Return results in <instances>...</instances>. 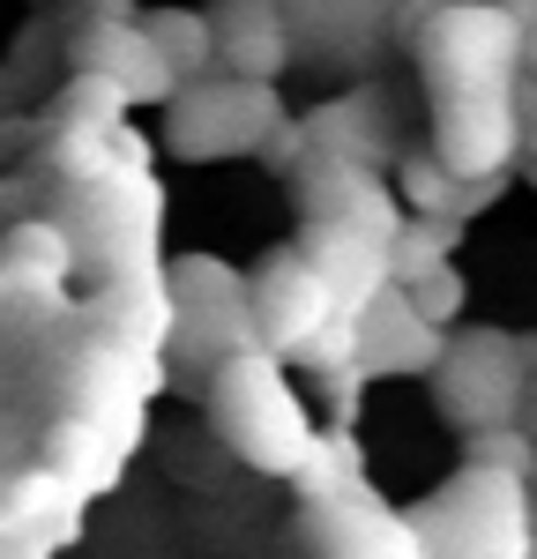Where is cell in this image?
<instances>
[{"label":"cell","mask_w":537,"mask_h":559,"mask_svg":"<svg viewBox=\"0 0 537 559\" xmlns=\"http://www.w3.org/2000/svg\"><path fill=\"white\" fill-rule=\"evenodd\" d=\"M478 8H492V15H508V23H523V31L537 23V0H478Z\"/></svg>","instance_id":"obj_23"},{"label":"cell","mask_w":537,"mask_h":559,"mask_svg":"<svg viewBox=\"0 0 537 559\" xmlns=\"http://www.w3.org/2000/svg\"><path fill=\"white\" fill-rule=\"evenodd\" d=\"M396 202H403V216H455V173H448L433 150H410Z\"/></svg>","instance_id":"obj_20"},{"label":"cell","mask_w":537,"mask_h":559,"mask_svg":"<svg viewBox=\"0 0 537 559\" xmlns=\"http://www.w3.org/2000/svg\"><path fill=\"white\" fill-rule=\"evenodd\" d=\"M441 329L433 321H418L410 299H403L396 284L381 292V299L358 313V381H396V373H426V366H441Z\"/></svg>","instance_id":"obj_9"},{"label":"cell","mask_w":537,"mask_h":559,"mask_svg":"<svg viewBox=\"0 0 537 559\" xmlns=\"http://www.w3.org/2000/svg\"><path fill=\"white\" fill-rule=\"evenodd\" d=\"M396 292L410 299V313H418V321H433V329H448V321L463 313V299H470V284L455 276V261L426 269V276H410V284H396Z\"/></svg>","instance_id":"obj_21"},{"label":"cell","mask_w":537,"mask_h":559,"mask_svg":"<svg viewBox=\"0 0 537 559\" xmlns=\"http://www.w3.org/2000/svg\"><path fill=\"white\" fill-rule=\"evenodd\" d=\"M75 508H83V492L68 485V477H52V471H31V477H15V492H8V530H45V537H68L75 530Z\"/></svg>","instance_id":"obj_17"},{"label":"cell","mask_w":537,"mask_h":559,"mask_svg":"<svg viewBox=\"0 0 537 559\" xmlns=\"http://www.w3.org/2000/svg\"><path fill=\"white\" fill-rule=\"evenodd\" d=\"M210 38H217V60L239 83H276L291 45H299L284 0H217L210 8Z\"/></svg>","instance_id":"obj_11"},{"label":"cell","mask_w":537,"mask_h":559,"mask_svg":"<svg viewBox=\"0 0 537 559\" xmlns=\"http://www.w3.org/2000/svg\"><path fill=\"white\" fill-rule=\"evenodd\" d=\"M307 515H313V530H321L329 559H418V537H410V522L389 515V508H373V492L307 500Z\"/></svg>","instance_id":"obj_13"},{"label":"cell","mask_w":537,"mask_h":559,"mask_svg":"<svg viewBox=\"0 0 537 559\" xmlns=\"http://www.w3.org/2000/svg\"><path fill=\"white\" fill-rule=\"evenodd\" d=\"M68 269H75V239L60 231V224H15L8 231V247H0V284H68Z\"/></svg>","instance_id":"obj_16"},{"label":"cell","mask_w":537,"mask_h":559,"mask_svg":"<svg viewBox=\"0 0 537 559\" xmlns=\"http://www.w3.org/2000/svg\"><path fill=\"white\" fill-rule=\"evenodd\" d=\"M210 418H217V440L231 455H247L254 471L268 477H299L321 455V432H313L307 403L284 381V358L268 350H231L217 358V381H210Z\"/></svg>","instance_id":"obj_1"},{"label":"cell","mask_w":537,"mask_h":559,"mask_svg":"<svg viewBox=\"0 0 537 559\" xmlns=\"http://www.w3.org/2000/svg\"><path fill=\"white\" fill-rule=\"evenodd\" d=\"M523 68H530V75H537V23H530V31H523Z\"/></svg>","instance_id":"obj_25"},{"label":"cell","mask_w":537,"mask_h":559,"mask_svg":"<svg viewBox=\"0 0 537 559\" xmlns=\"http://www.w3.org/2000/svg\"><path fill=\"white\" fill-rule=\"evenodd\" d=\"M307 269L329 284L336 321H358L366 306L389 292V247L366 239V231H344V224H313L307 231Z\"/></svg>","instance_id":"obj_12"},{"label":"cell","mask_w":537,"mask_h":559,"mask_svg":"<svg viewBox=\"0 0 537 559\" xmlns=\"http://www.w3.org/2000/svg\"><path fill=\"white\" fill-rule=\"evenodd\" d=\"M455 247H463V224L455 216H403L396 239H389V284H410V276L455 261Z\"/></svg>","instance_id":"obj_18"},{"label":"cell","mask_w":537,"mask_h":559,"mask_svg":"<svg viewBox=\"0 0 537 559\" xmlns=\"http://www.w3.org/2000/svg\"><path fill=\"white\" fill-rule=\"evenodd\" d=\"M523 150L515 83L500 90H433V157L455 179H500Z\"/></svg>","instance_id":"obj_6"},{"label":"cell","mask_w":537,"mask_h":559,"mask_svg":"<svg viewBox=\"0 0 537 559\" xmlns=\"http://www.w3.org/2000/svg\"><path fill=\"white\" fill-rule=\"evenodd\" d=\"M403 38L418 52V68L433 75V90H500L523 68V23L492 15L478 0L403 8Z\"/></svg>","instance_id":"obj_3"},{"label":"cell","mask_w":537,"mask_h":559,"mask_svg":"<svg viewBox=\"0 0 537 559\" xmlns=\"http://www.w3.org/2000/svg\"><path fill=\"white\" fill-rule=\"evenodd\" d=\"M172 105V150L179 157H231V150H268V134L284 128V97L276 83H187Z\"/></svg>","instance_id":"obj_5"},{"label":"cell","mask_w":537,"mask_h":559,"mask_svg":"<svg viewBox=\"0 0 537 559\" xmlns=\"http://www.w3.org/2000/svg\"><path fill=\"white\" fill-rule=\"evenodd\" d=\"M142 38L157 45V60H165L172 83H202L217 68V38H210L202 8H157V15H142Z\"/></svg>","instance_id":"obj_15"},{"label":"cell","mask_w":537,"mask_h":559,"mask_svg":"<svg viewBox=\"0 0 537 559\" xmlns=\"http://www.w3.org/2000/svg\"><path fill=\"white\" fill-rule=\"evenodd\" d=\"M52 120H60V134H105V128L128 120V97L105 83V75H83L75 68V83L52 97Z\"/></svg>","instance_id":"obj_19"},{"label":"cell","mask_w":537,"mask_h":559,"mask_svg":"<svg viewBox=\"0 0 537 559\" xmlns=\"http://www.w3.org/2000/svg\"><path fill=\"white\" fill-rule=\"evenodd\" d=\"M530 463H537V440L523 426H478V432H470V471L530 477Z\"/></svg>","instance_id":"obj_22"},{"label":"cell","mask_w":537,"mask_h":559,"mask_svg":"<svg viewBox=\"0 0 537 559\" xmlns=\"http://www.w3.org/2000/svg\"><path fill=\"white\" fill-rule=\"evenodd\" d=\"M165 292H172L179 336L202 350L210 366L254 344V321H247V276H239V269H224L217 254H187L172 269V284H165Z\"/></svg>","instance_id":"obj_7"},{"label":"cell","mask_w":537,"mask_h":559,"mask_svg":"<svg viewBox=\"0 0 537 559\" xmlns=\"http://www.w3.org/2000/svg\"><path fill=\"white\" fill-rule=\"evenodd\" d=\"M515 418H523V432L537 440V388H523V403H515Z\"/></svg>","instance_id":"obj_24"},{"label":"cell","mask_w":537,"mask_h":559,"mask_svg":"<svg viewBox=\"0 0 537 559\" xmlns=\"http://www.w3.org/2000/svg\"><path fill=\"white\" fill-rule=\"evenodd\" d=\"M120 463H128V455H120V448H112L105 432L90 426V418H75V411H68L60 426L45 432V471L68 477V485H75L83 500H90V492H105V485L120 477Z\"/></svg>","instance_id":"obj_14"},{"label":"cell","mask_w":537,"mask_h":559,"mask_svg":"<svg viewBox=\"0 0 537 559\" xmlns=\"http://www.w3.org/2000/svg\"><path fill=\"white\" fill-rule=\"evenodd\" d=\"M247 321H254V350L299 358V350L336 321V299H329V284L307 269V254H284L276 269H262V276L247 284Z\"/></svg>","instance_id":"obj_8"},{"label":"cell","mask_w":537,"mask_h":559,"mask_svg":"<svg viewBox=\"0 0 537 559\" xmlns=\"http://www.w3.org/2000/svg\"><path fill=\"white\" fill-rule=\"evenodd\" d=\"M410 522L418 559H537V530H530V492L508 471H470L455 485H441V500H426Z\"/></svg>","instance_id":"obj_2"},{"label":"cell","mask_w":537,"mask_h":559,"mask_svg":"<svg viewBox=\"0 0 537 559\" xmlns=\"http://www.w3.org/2000/svg\"><path fill=\"white\" fill-rule=\"evenodd\" d=\"M75 60H83V75H105L128 105H165L179 90L172 75H165V60H157V45L142 38V23H128L120 8L97 15L83 38H75Z\"/></svg>","instance_id":"obj_10"},{"label":"cell","mask_w":537,"mask_h":559,"mask_svg":"<svg viewBox=\"0 0 537 559\" xmlns=\"http://www.w3.org/2000/svg\"><path fill=\"white\" fill-rule=\"evenodd\" d=\"M537 358V336H500V329H486V336H455V344L441 350V411L455 418L463 432L478 426H515V403H523V388H530V366Z\"/></svg>","instance_id":"obj_4"},{"label":"cell","mask_w":537,"mask_h":559,"mask_svg":"<svg viewBox=\"0 0 537 559\" xmlns=\"http://www.w3.org/2000/svg\"><path fill=\"white\" fill-rule=\"evenodd\" d=\"M523 142H530V179H537V112H530V128H523Z\"/></svg>","instance_id":"obj_26"}]
</instances>
